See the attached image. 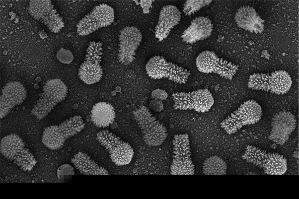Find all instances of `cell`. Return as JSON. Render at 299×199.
<instances>
[{"label":"cell","mask_w":299,"mask_h":199,"mask_svg":"<svg viewBox=\"0 0 299 199\" xmlns=\"http://www.w3.org/2000/svg\"><path fill=\"white\" fill-rule=\"evenodd\" d=\"M27 96V91L20 82H8L2 90L0 101V118L5 117L16 106L22 103Z\"/></svg>","instance_id":"obj_18"},{"label":"cell","mask_w":299,"mask_h":199,"mask_svg":"<svg viewBox=\"0 0 299 199\" xmlns=\"http://www.w3.org/2000/svg\"><path fill=\"white\" fill-rule=\"evenodd\" d=\"M114 20L113 8L106 4H99L79 20L76 26L77 32L81 36L87 35L99 28L111 25Z\"/></svg>","instance_id":"obj_14"},{"label":"cell","mask_w":299,"mask_h":199,"mask_svg":"<svg viewBox=\"0 0 299 199\" xmlns=\"http://www.w3.org/2000/svg\"><path fill=\"white\" fill-rule=\"evenodd\" d=\"M242 158L262 169L268 175H283L287 169V159L283 155L267 152L253 145L246 146Z\"/></svg>","instance_id":"obj_2"},{"label":"cell","mask_w":299,"mask_h":199,"mask_svg":"<svg viewBox=\"0 0 299 199\" xmlns=\"http://www.w3.org/2000/svg\"><path fill=\"white\" fill-rule=\"evenodd\" d=\"M150 108L157 112H160L163 109V105L161 100L153 99L149 103Z\"/></svg>","instance_id":"obj_28"},{"label":"cell","mask_w":299,"mask_h":199,"mask_svg":"<svg viewBox=\"0 0 299 199\" xmlns=\"http://www.w3.org/2000/svg\"><path fill=\"white\" fill-rule=\"evenodd\" d=\"M296 124V117L292 113L286 110L279 112L272 119L269 139L278 144H284L295 130Z\"/></svg>","instance_id":"obj_17"},{"label":"cell","mask_w":299,"mask_h":199,"mask_svg":"<svg viewBox=\"0 0 299 199\" xmlns=\"http://www.w3.org/2000/svg\"><path fill=\"white\" fill-rule=\"evenodd\" d=\"M226 170V162L216 155L208 158L203 164V172L205 175H225Z\"/></svg>","instance_id":"obj_24"},{"label":"cell","mask_w":299,"mask_h":199,"mask_svg":"<svg viewBox=\"0 0 299 199\" xmlns=\"http://www.w3.org/2000/svg\"><path fill=\"white\" fill-rule=\"evenodd\" d=\"M292 80L290 74L283 70L265 73H254L250 75L248 87L277 95H283L290 90Z\"/></svg>","instance_id":"obj_5"},{"label":"cell","mask_w":299,"mask_h":199,"mask_svg":"<svg viewBox=\"0 0 299 199\" xmlns=\"http://www.w3.org/2000/svg\"><path fill=\"white\" fill-rule=\"evenodd\" d=\"M71 161L81 174H109L104 168L98 166L88 155L80 151L74 156Z\"/></svg>","instance_id":"obj_23"},{"label":"cell","mask_w":299,"mask_h":199,"mask_svg":"<svg viewBox=\"0 0 299 199\" xmlns=\"http://www.w3.org/2000/svg\"><path fill=\"white\" fill-rule=\"evenodd\" d=\"M234 19L239 28L249 32L258 34L264 31V20L251 6L240 7L235 13Z\"/></svg>","instance_id":"obj_20"},{"label":"cell","mask_w":299,"mask_h":199,"mask_svg":"<svg viewBox=\"0 0 299 199\" xmlns=\"http://www.w3.org/2000/svg\"><path fill=\"white\" fill-rule=\"evenodd\" d=\"M28 10L34 19L43 23L52 32L58 33L64 26L62 18L50 0H30Z\"/></svg>","instance_id":"obj_15"},{"label":"cell","mask_w":299,"mask_h":199,"mask_svg":"<svg viewBox=\"0 0 299 199\" xmlns=\"http://www.w3.org/2000/svg\"><path fill=\"white\" fill-rule=\"evenodd\" d=\"M146 70L151 78H167L179 84L185 83L190 75V71L187 69L167 62L160 56L151 58L146 65Z\"/></svg>","instance_id":"obj_8"},{"label":"cell","mask_w":299,"mask_h":199,"mask_svg":"<svg viewBox=\"0 0 299 199\" xmlns=\"http://www.w3.org/2000/svg\"><path fill=\"white\" fill-rule=\"evenodd\" d=\"M151 96L153 99L162 101L165 100L167 98L168 94L164 90L156 89L152 91Z\"/></svg>","instance_id":"obj_27"},{"label":"cell","mask_w":299,"mask_h":199,"mask_svg":"<svg viewBox=\"0 0 299 199\" xmlns=\"http://www.w3.org/2000/svg\"><path fill=\"white\" fill-rule=\"evenodd\" d=\"M142 35L134 26H127L120 31L119 36L118 59L124 65L132 63L135 59L136 51L140 45Z\"/></svg>","instance_id":"obj_16"},{"label":"cell","mask_w":299,"mask_h":199,"mask_svg":"<svg viewBox=\"0 0 299 199\" xmlns=\"http://www.w3.org/2000/svg\"><path fill=\"white\" fill-rule=\"evenodd\" d=\"M196 64L200 72L215 73L228 80H231L238 69L237 65L220 58L214 52L208 50L199 54Z\"/></svg>","instance_id":"obj_13"},{"label":"cell","mask_w":299,"mask_h":199,"mask_svg":"<svg viewBox=\"0 0 299 199\" xmlns=\"http://www.w3.org/2000/svg\"><path fill=\"white\" fill-rule=\"evenodd\" d=\"M68 88L60 79L48 80L44 84L43 92L32 108V114L38 120L46 117L56 105L64 100Z\"/></svg>","instance_id":"obj_6"},{"label":"cell","mask_w":299,"mask_h":199,"mask_svg":"<svg viewBox=\"0 0 299 199\" xmlns=\"http://www.w3.org/2000/svg\"><path fill=\"white\" fill-rule=\"evenodd\" d=\"M134 117L140 128L145 142L150 146L161 145L167 136L166 128L160 123L145 106H141L133 112Z\"/></svg>","instance_id":"obj_3"},{"label":"cell","mask_w":299,"mask_h":199,"mask_svg":"<svg viewBox=\"0 0 299 199\" xmlns=\"http://www.w3.org/2000/svg\"><path fill=\"white\" fill-rule=\"evenodd\" d=\"M262 116L261 106L255 100H249L224 119L221 126L228 134H231L244 126L257 123Z\"/></svg>","instance_id":"obj_7"},{"label":"cell","mask_w":299,"mask_h":199,"mask_svg":"<svg viewBox=\"0 0 299 199\" xmlns=\"http://www.w3.org/2000/svg\"><path fill=\"white\" fill-rule=\"evenodd\" d=\"M103 54L102 44L100 42L91 41L86 49L83 62L78 69L79 78L87 84L98 82L103 74L100 65Z\"/></svg>","instance_id":"obj_11"},{"label":"cell","mask_w":299,"mask_h":199,"mask_svg":"<svg viewBox=\"0 0 299 199\" xmlns=\"http://www.w3.org/2000/svg\"><path fill=\"white\" fill-rule=\"evenodd\" d=\"M172 175H193L195 166L191 158L190 141L187 134H176L172 141Z\"/></svg>","instance_id":"obj_10"},{"label":"cell","mask_w":299,"mask_h":199,"mask_svg":"<svg viewBox=\"0 0 299 199\" xmlns=\"http://www.w3.org/2000/svg\"><path fill=\"white\" fill-rule=\"evenodd\" d=\"M58 60L63 64H70L74 59L72 53L64 48L60 49L57 54Z\"/></svg>","instance_id":"obj_26"},{"label":"cell","mask_w":299,"mask_h":199,"mask_svg":"<svg viewBox=\"0 0 299 199\" xmlns=\"http://www.w3.org/2000/svg\"><path fill=\"white\" fill-rule=\"evenodd\" d=\"M90 117L96 127L106 128L114 122L116 114L114 107L110 104L99 102L92 107Z\"/></svg>","instance_id":"obj_22"},{"label":"cell","mask_w":299,"mask_h":199,"mask_svg":"<svg viewBox=\"0 0 299 199\" xmlns=\"http://www.w3.org/2000/svg\"><path fill=\"white\" fill-rule=\"evenodd\" d=\"M84 126L82 117L74 116L58 125L46 128L43 133L42 141L50 149H59L63 147L66 139L77 134Z\"/></svg>","instance_id":"obj_1"},{"label":"cell","mask_w":299,"mask_h":199,"mask_svg":"<svg viewBox=\"0 0 299 199\" xmlns=\"http://www.w3.org/2000/svg\"><path fill=\"white\" fill-rule=\"evenodd\" d=\"M0 147L2 155L24 171H31L37 163L33 154L17 134L11 133L3 137Z\"/></svg>","instance_id":"obj_4"},{"label":"cell","mask_w":299,"mask_h":199,"mask_svg":"<svg viewBox=\"0 0 299 199\" xmlns=\"http://www.w3.org/2000/svg\"><path fill=\"white\" fill-rule=\"evenodd\" d=\"M213 25L206 16H199L193 19L189 27L183 32L181 38L187 44H193L203 40L211 35Z\"/></svg>","instance_id":"obj_21"},{"label":"cell","mask_w":299,"mask_h":199,"mask_svg":"<svg viewBox=\"0 0 299 199\" xmlns=\"http://www.w3.org/2000/svg\"><path fill=\"white\" fill-rule=\"evenodd\" d=\"M96 139L108 151L112 162L117 166L129 164L134 155L132 146L108 130L97 133Z\"/></svg>","instance_id":"obj_9"},{"label":"cell","mask_w":299,"mask_h":199,"mask_svg":"<svg viewBox=\"0 0 299 199\" xmlns=\"http://www.w3.org/2000/svg\"><path fill=\"white\" fill-rule=\"evenodd\" d=\"M181 17L180 10L174 5L168 4L161 8L155 30V36L158 41L167 38L172 28L179 23Z\"/></svg>","instance_id":"obj_19"},{"label":"cell","mask_w":299,"mask_h":199,"mask_svg":"<svg viewBox=\"0 0 299 199\" xmlns=\"http://www.w3.org/2000/svg\"><path fill=\"white\" fill-rule=\"evenodd\" d=\"M212 2V0H187L184 3L183 11L185 15H191L198 11L202 7L209 5Z\"/></svg>","instance_id":"obj_25"},{"label":"cell","mask_w":299,"mask_h":199,"mask_svg":"<svg viewBox=\"0 0 299 199\" xmlns=\"http://www.w3.org/2000/svg\"><path fill=\"white\" fill-rule=\"evenodd\" d=\"M175 109L194 110L207 112L214 103V97L207 89H200L190 92H177L172 95Z\"/></svg>","instance_id":"obj_12"}]
</instances>
